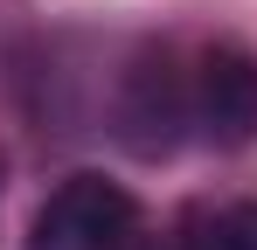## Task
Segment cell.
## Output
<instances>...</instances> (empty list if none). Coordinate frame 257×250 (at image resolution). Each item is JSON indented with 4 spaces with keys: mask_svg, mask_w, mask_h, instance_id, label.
Wrapping results in <instances>:
<instances>
[{
    "mask_svg": "<svg viewBox=\"0 0 257 250\" xmlns=\"http://www.w3.org/2000/svg\"><path fill=\"white\" fill-rule=\"evenodd\" d=\"M139 202L104 174H70L28 222V250H132L139 243Z\"/></svg>",
    "mask_w": 257,
    "mask_h": 250,
    "instance_id": "cell-1",
    "label": "cell"
},
{
    "mask_svg": "<svg viewBox=\"0 0 257 250\" xmlns=\"http://www.w3.org/2000/svg\"><path fill=\"white\" fill-rule=\"evenodd\" d=\"M195 125L202 139L236 153L257 139V56L236 42H215L202 49V70H195Z\"/></svg>",
    "mask_w": 257,
    "mask_h": 250,
    "instance_id": "cell-2",
    "label": "cell"
},
{
    "mask_svg": "<svg viewBox=\"0 0 257 250\" xmlns=\"http://www.w3.org/2000/svg\"><path fill=\"white\" fill-rule=\"evenodd\" d=\"M118 125H125V146L132 153H174V139H181V125H195V90H181L174 83L167 63H139L125 83V104H118Z\"/></svg>",
    "mask_w": 257,
    "mask_h": 250,
    "instance_id": "cell-3",
    "label": "cell"
},
{
    "mask_svg": "<svg viewBox=\"0 0 257 250\" xmlns=\"http://www.w3.org/2000/svg\"><path fill=\"white\" fill-rule=\"evenodd\" d=\"M222 243H229V250H257V202L222 208Z\"/></svg>",
    "mask_w": 257,
    "mask_h": 250,
    "instance_id": "cell-4",
    "label": "cell"
}]
</instances>
